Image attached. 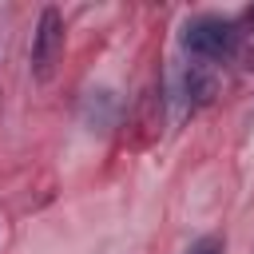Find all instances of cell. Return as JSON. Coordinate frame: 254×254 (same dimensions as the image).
<instances>
[{
  "label": "cell",
  "mask_w": 254,
  "mask_h": 254,
  "mask_svg": "<svg viewBox=\"0 0 254 254\" xmlns=\"http://www.w3.org/2000/svg\"><path fill=\"white\" fill-rule=\"evenodd\" d=\"M238 24L226 16H194L183 28V48L198 60H226L238 48Z\"/></svg>",
  "instance_id": "6da1fadb"
},
{
  "label": "cell",
  "mask_w": 254,
  "mask_h": 254,
  "mask_svg": "<svg viewBox=\"0 0 254 254\" xmlns=\"http://www.w3.org/2000/svg\"><path fill=\"white\" fill-rule=\"evenodd\" d=\"M60 56H64V16H60V8H44L40 24H36V40H32V75L40 83L52 79Z\"/></svg>",
  "instance_id": "7a4b0ae2"
},
{
  "label": "cell",
  "mask_w": 254,
  "mask_h": 254,
  "mask_svg": "<svg viewBox=\"0 0 254 254\" xmlns=\"http://www.w3.org/2000/svg\"><path fill=\"white\" fill-rule=\"evenodd\" d=\"M214 75L202 67V64H190L187 71H183V95H187V103L190 107H202V103H210V95H214Z\"/></svg>",
  "instance_id": "3957f363"
},
{
  "label": "cell",
  "mask_w": 254,
  "mask_h": 254,
  "mask_svg": "<svg viewBox=\"0 0 254 254\" xmlns=\"http://www.w3.org/2000/svg\"><path fill=\"white\" fill-rule=\"evenodd\" d=\"M115 107H119V103H115V91H107V87L91 91L87 103H83V119H87V127H91V131H107Z\"/></svg>",
  "instance_id": "277c9868"
},
{
  "label": "cell",
  "mask_w": 254,
  "mask_h": 254,
  "mask_svg": "<svg viewBox=\"0 0 254 254\" xmlns=\"http://www.w3.org/2000/svg\"><path fill=\"white\" fill-rule=\"evenodd\" d=\"M218 250H222V242H218V238H202V242H194L187 254H218Z\"/></svg>",
  "instance_id": "5b68a950"
}]
</instances>
